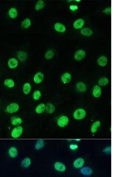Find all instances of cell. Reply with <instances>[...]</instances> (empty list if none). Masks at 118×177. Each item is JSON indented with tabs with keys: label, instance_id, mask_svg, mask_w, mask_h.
I'll list each match as a JSON object with an SVG mask.
<instances>
[{
	"label": "cell",
	"instance_id": "cell-19",
	"mask_svg": "<svg viewBox=\"0 0 118 177\" xmlns=\"http://www.w3.org/2000/svg\"><path fill=\"white\" fill-rule=\"evenodd\" d=\"M31 161L30 159L28 157L25 158L24 159L21 163V166L23 168H28L31 165Z\"/></svg>",
	"mask_w": 118,
	"mask_h": 177
},
{
	"label": "cell",
	"instance_id": "cell-17",
	"mask_svg": "<svg viewBox=\"0 0 118 177\" xmlns=\"http://www.w3.org/2000/svg\"><path fill=\"white\" fill-rule=\"evenodd\" d=\"M101 94V91L100 87L98 85L94 86L93 90V94L94 96L96 98L100 96Z\"/></svg>",
	"mask_w": 118,
	"mask_h": 177
},
{
	"label": "cell",
	"instance_id": "cell-36",
	"mask_svg": "<svg viewBox=\"0 0 118 177\" xmlns=\"http://www.w3.org/2000/svg\"><path fill=\"white\" fill-rule=\"evenodd\" d=\"M78 147V145H71L70 146V149L72 150H74L77 149Z\"/></svg>",
	"mask_w": 118,
	"mask_h": 177
},
{
	"label": "cell",
	"instance_id": "cell-16",
	"mask_svg": "<svg viewBox=\"0 0 118 177\" xmlns=\"http://www.w3.org/2000/svg\"><path fill=\"white\" fill-rule=\"evenodd\" d=\"M4 84L6 86L9 88H12L15 87V83L12 79H7L4 80Z\"/></svg>",
	"mask_w": 118,
	"mask_h": 177
},
{
	"label": "cell",
	"instance_id": "cell-13",
	"mask_svg": "<svg viewBox=\"0 0 118 177\" xmlns=\"http://www.w3.org/2000/svg\"><path fill=\"white\" fill-rule=\"evenodd\" d=\"M45 6V2L42 0L38 1L35 6L34 8L35 11H37L42 10Z\"/></svg>",
	"mask_w": 118,
	"mask_h": 177
},
{
	"label": "cell",
	"instance_id": "cell-23",
	"mask_svg": "<svg viewBox=\"0 0 118 177\" xmlns=\"http://www.w3.org/2000/svg\"><path fill=\"white\" fill-rule=\"evenodd\" d=\"M22 119L18 117H13L11 120L12 125L14 126L19 125L22 123Z\"/></svg>",
	"mask_w": 118,
	"mask_h": 177
},
{
	"label": "cell",
	"instance_id": "cell-32",
	"mask_svg": "<svg viewBox=\"0 0 118 177\" xmlns=\"http://www.w3.org/2000/svg\"><path fill=\"white\" fill-rule=\"evenodd\" d=\"M98 83L99 85L102 86H104L108 84L109 80L107 78L103 77L99 80Z\"/></svg>",
	"mask_w": 118,
	"mask_h": 177
},
{
	"label": "cell",
	"instance_id": "cell-18",
	"mask_svg": "<svg viewBox=\"0 0 118 177\" xmlns=\"http://www.w3.org/2000/svg\"><path fill=\"white\" fill-rule=\"evenodd\" d=\"M9 156L12 158H15L17 156L18 152L17 149L15 147H12L8 150Z\"/></svg>",
	"mask_w": 118,
	"mask_h": 177
},
{
	"label": "cell",
	"instance_id": "cell-35",
	"mask_svg": "<svg viewBox=\"0 0 118 177\" xmlns=\"http://www.w3.org/2000/svg\"><path fill=\"white\" fill-rule=\"evenodd\" d=\"M70 9L72 11H75L78 9V7L77 6H71L70 7Z\"/></svg>",
	"mask_w": 118,
	"mask_h": 177
},
{
	"label": "cell",
	"instance_id": "cell-3",
	"mask_svg": "<svg viewBox=\"0 0 118 177\" xmlns=\"http://www.w3.org/2000/svg\"><path fill=\"white\" fill-rule=\"evenodd\" d=\"M44 77V75L43 73L41 72H38L35 74L33 78V80L35 84H40L43 82Z\"/></svg>",
	"mask_w": 118,
	"mask_h": 177
},
{
	"label": "cell",
	"instance_id": "cell-14",
	"mask_svg": "<svg viewBox=\"0 0 118 177\" xmlns=\"http://www.w3.org/2000/svg\"><path fill=\"white\" fill-rule=\"evenodd\" d=\"M46 105L44 103H40L36 106L35 111L38 114H41L46 110Z\"/></svg>",
	"mask_w": 118,
	"mask_h": 177
},
{
	"label": "cell",
	"instance_id": "cell-21",
	"mask_svg": "<svg viewBox=\"0 0 118 177\" xmlns=\"http://www.w3.org/2000/svg\"><path fill=\"white\" fill-rule=\"evenodd\" d=\"M46 110L49 114L53 113L55 111V107L51 103H48L46 105Z\"/></svg>",
	"mask_w": 118,
	"mask_h": 177
},
{
	"label": "cell",
	"instance_id": "cell-25",
	"mask_svg": "<svg viewBox=\"0 0 118 177\" xmlns=\"http://www.w3.org/2000/svg\"><path fill=\"white\" fill-rule=\"evenodd\" d=\"M84 24V20L82 19H79L75 21L74 24V26L75 28L79 29L82 28Z\"/></svg>",
	"mask_w": 118,
	"mask_h": 177
},
{
	"label": "cell",
	"instance_id": "cell-24",
	"mask_svg": "<svg viewBox=\"0 0 118 177\" xmlns=\"http://www.w3.org/2000/svg\"><path fill=\"white\" fill-rule=\"evenodd\" d=\"M55 53L53 50L50 49L48 50L45 54V58L48 60L52 59L54 56Z\"/></svg>",
	"mask_w": 118,
	"mask_h": 177
},
{
	"label": "cell",
	"instance_id": "cell-31",
	"mask_svg": "<svg viewBox=\"0 0 118 177\" xmlns=\"http://www.w3.org/2000/svg\"><path fill=\"white\" fill-rule=\"evenodd\" d=\"M81 32L82 34L85 36H89L91 35L93 32L90 29L87 28H85L83 29L81 31Z\"/></svg>",
	"mask_w": 118,
	"mask_h": 177
},
{
	"label": "cell",
	"instance_id": "cell-4",
	"mask_svg": "<svg viewBox=\"0 0 118 177\" xmlns=\"http://www.w3.org/2000/svg\"><path fill=\"white\" fill-rule=\"evenodd\" d=\"M86 115V112L84 110L82 109L77 110L74 112V118L77 119H81L84 118Z\"/></svg>",
	"mask_w": 118,
	"mask_h": 177
},
{
	"label": "cell",
	"instance_id": "cell-2",
	"mask_svg": "<svg viewBox=\"0 0 118 177\" xmlns=\"http://www.w3.org/2000/svg\"><path fill=\"white\" fill-rule=\"evenodd\" d=\"M23 128L22 126H18L14 128L11 133L12 137L14 138H17L22 134Z\"/></svg>",
	"mask_w": 118,
	"mask_h": 177
},
{
	"label": "cell",
	"instance_id": "cell-39",
	"mask_svg": "<svg viewBox=\"0 0 118 177\" xmlns=\"http://www.w3.org/2000/svg\"><path fill=\"white\" fill-rule=\"evenodd\" d=\"M0 110H1V108H0Z\"/></svg>",
	"mask_w": 118,
	"mask_h": 177
},
{
	"label": "cell",
	"instance_id": "cell-38",
	"mask_svg": "<svg viewBox=\"0 0 118 177\" xmlns=\"http://www.w3.org/2000/svg\"><path fill=\"white\" fill-rule=\"evenodd\" d=\"M76 1L77 2H79L80 1V0H76V1Z\"/></svg>",
	"mask_w": 118,
	"mask_h": 177
},
{
	"label": "cell",
	"instance_id": "cell-34",
	"mask_svg": "<svg viewBox=\"0 0 118 177\" xmlns=\"http://www.w3.org/2000/svg\"><path fill=\"white\" fill-rule=\"evenodd\" d=\"M111 8H108L106 9L103 12L109 15L111 14Z\"/></svg>",
	"mask_w": 118,
	"mask_h": 177
},
{
	"label": "cell",
	"instance_id": "cell-37",
	"mask_svg": "<svg viewBox=\"0 0 118 177\" xmlns=\"http://www.w3.org/2000/svg\"><path fill=\"white\" fill-rule=\"evenodd\" d=\"M111 148H108L107 149H106L105 150V152L106 153H109L111 152Z\"/></svg>",
	"mask_w": 118,
	"mask_h": 177
},
{
	"label": "cell",
	"instance_id": "cell-9",
	"mask_svg": "<svg viewBox=\"0 0 118 177\" xmlns=\"http://www.w3.org/2000/svg\"><path fill=\"white\" fill-rule=\"evenodd\" d=\"M8 15L11 18L15 19L18 17V15L17 9L15 8H11L8 11Z\"/></svg>",
	"mask_w": 118,
	"mask_h": 177
},
{
	"label": "cell",
	"instance_id": "cell-30",
	"mask_svg": "<svg viewBox=\"0 0 118 177\" xmlns=\"http://www.w3.org/2000/svg\"><path fill=\"white\" fill-rule=\"evenodd\" d=\"M100 122L96 121L94 122L92 125L91 128V132L93 133H95L98 130V128L100 126Z\"/></svg>",
	"mask_w": 118,
	"mask_h": 177
},
{
	"label": "cell",
	"instance_id": "cell-1",
	"mask_svg": "<svg viewBox=\"0 0 118 177\" xmlns=\"http://www.w3.org/2000/svg\"><path fill=\"white\" fill-rule=\"evenodd\" d=\"M19 105L16 102H13L9 104L6 108V111L8 113L10 114L15 113L19 109Z\"/></svg>",
	"mask_w": 118,
	"mask_h": 177
},
{
	"label": "cell",
	"instance_id": "cell-12",
	"mask_svg": "<svg viewBox=\"0 0 118 177\" xmlns=\"http://www.w3.org/2000/svg\"><path fill=\"white\" fill-rule=\"evenodd\" d=\"M31 85L29 83H26L23 86V91L25 95L29 94L31 91Z\"/></svg>",
	"mask_w": 118,
	"mask_h": 177
},
{
	"label": "cell",
	"instance_id": "cell-15",
	"mask_svg": "<svg viewBox=\"0 0 118 177\" xmlns=\"http://www.w3.org/2000/svg\"><path fill=\"white\" fill-rule=\"evenodd\" d=\"M54 28L57 32L63 33L66 30L65 26L62 24L59 23H57L54 25Z\"/></svg>",
	"mask_w": 118,
	"mask_h": 177
},
{
	"label": "cell",
	"instance_id": "cell-28",
	"mask_svg": "<svg viewBox=\"0 0 118 177\" xmlns=\"http://www.w3.org/2000/svg\"><path fill=\"white\" fill-rule=\"evenodd\" d=\"M45 145L44 140H39L37 141L35 146V149L37 150H40L42 149Z\"/></svg>",
	"mask_w": 118,
	"mask_h": 177
},
{
	"label": "cell",
	"instance_id": "cell-6",
	"mask_svg": "<svg viewBox=\"0 0 118 177\" xmlns=\"http://www.w3.org/2000/svg\"><path fill=\"white\" fill-rule=\"evenodd\" d=\"M8 66L9 68L11 69H15L18 66L19 62L18 60L15 58L9 59L8 63Z\"/></svg>",
	"mask_w": 118,
	"mask_h": 177
},
{
	"label": "cell",
	"instance_id": "cell-5",
	"mask_svg": "<svg viewBox=\"0 0 118 177\" xmlns=\"http://www.w3.org/2000/svg\"><path fill=\"white\" fill-rule=\"evenodd\" d=\"M17 57L18 60L21 63H24L28 59V55L26 52L21 50L18 52Z\"/></svg>",
	"mask_w": 118,
	"mask_h": 177
},
{
	"label": "cell",
	"instance_id": "cell-8",
	"mask_svg": "<svg viewBox=\"0 0 118 177\" xmlns=\"http://www.w3.org/2000/svg\"><path fill=\"white\" fill-rule=\"evenodd\" d=\"M86 56V52L84 50H80L78 51L75 54V58L77 61L83 59Z\"/></svg>",
	"mask_w": 118,
	"mask_h": 177
},
{
	"label": "cell",
	"instance_id": "cell-10",
	"mask_svg": "<svg viewBox=\"0 0 118 177\" xmlns=\"http://www.w3.org/2000/svg\"><path fill=\"white\" fill-rule=\"evenodd\" d=\"M31 21L28 18H26L23 20L21 23V26L25 29H28L31 26Z\"/></svg>",
	"mask_w": 118,
	"mask_h": 177
},
{
	"label": "cell",
	"instance_id": "cell-27",
	"mask_svg": "<svg viewBox=\"0 0 118 177\" xmlns=\"http://www.w3.org/2000/svg\"><path fill=\"white\" fill-rule=\"evenodd\" d=\"M84 163V161L83 159L79 158L75 160L74 165L76 168H80L83 165Z\"/></svg>",
	"mask_w": 118,
	"mask_h": 177
},
{
	"label": "cell",
	"instance_id": "cell-20",
	"mask_svg": "<svg viewBox=\"0 0 118 177\" xmlns=\"http://www.w3.org/2000/svg\"><path fill=\"white\" fill-rule=\"evenodd\" d=\"M54 168L58 171L63 172L66 170V167L64 165L60 162H56L54 164Z\"/></svg>",
	"mask_w": 118,
	"mask_h": 177
},
{
	"label": "cell",
	"instance_id": "cell-11",
	"mask_svg": "<svg viewBox=\"0 0 118 177\" xmlns=\"http://www.w3.org/2000/svg\"><path fill=\"white\" fill-rule=\"evenodd\" d=\"M71 79L72 76L69 73H65L61 76V80L64 84L69 83Z\"/></svg>",
	"mask_w": 118,
	"mask_h": 177
},
{
	"label": "cell",
	"instance_id": "cell-7",
	"mask_svg": "<svg viewBox=\"0 0 118 177\" xmlns=\"http://www.w3.org/2000/svg\"><path fill=\"white\" fill-rule=\"evenodd\" d=\"M68 119L67 117L65 116H61L57 121L58 126L61 127H63L67 125L68 123Z\"/></svg>",
	"mask_w": 118,
	"mask_h": 177
},
{
	"label": "cell",
	"instance_id": "cell-29",
	"mask_svg": "<svg viewBox=\"0 0 118 177\" xmlns=\"http://www.w3.org/2000/svg\"><path fill=\"white\" fill-rule=\"evenodd\" d=\"M33 98L35 101L39 100L41 97L42 94L41 91L39 90L35 91L33 94Z\"/></svg>",
	"mask_w": 118,
	"mask_h": 177
},
{
	"label": "cell",
	"instance_id": "cell-33",
	"mask_svg": "<svg viewBox=\"0 0 118 177\" xmlns=\"http://www.w3.org/2000/svg\"><path fill=\"white\" fill-rule=\"evenodd\" d=\"M81 172L84 175H90L92 173V170L87 167L82 168L81 170Z\"/></svg>",
	"mask_w": 118,
	"mask_h": 177
},
{
	"label": "cell",
	"instance_id": "cell-22",
	"mask_svg": "<svg viewBox=\"0 0 118 177\" xmlns=\"http://www.w3.org/2000/svg\"><path fill=\"white\" fill-rule=\"evenodd\" d=\"M98 63L99 65L104 66L107 64L108 63V59L105 56H103L99 58L98 60Z\"/></svg>",
	"mask_w": 118,
	"mask_h": 177
},
{
	"label": "cell",
	"instance_id": "cell-26",
	"mask_svg": "<svg viewBox=\"0 0 118 177\" xmlns=\"http://www.w3.org/2000/svg\"><path fill=\"white\" fill-rule=\"evenodd\" d=\"M77 88L80 92H84L86 91L87 88L84 84L82 82H79L76 85Z\"/></svg>",
	"mask_w": 118,
	"mask_h": 177
}]
</instances>
